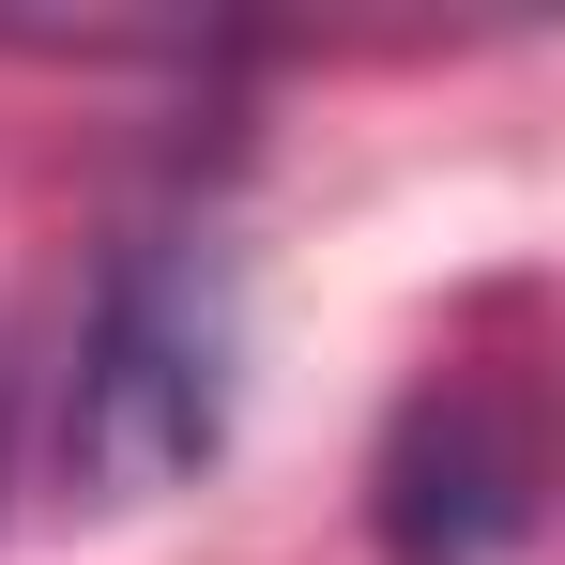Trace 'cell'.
<instances>
[{"instance_id": "1", "label": "cell", "mask_w": 565, "mask_h": 565, "mask_svg": "<svg viewBox=\"0 0 565 565\" xmlns=\"http://www.w3.org/2000/svg\"><path fill=\"white\" fill-rule=\"evenodd\" d=\"M230 382H245V306L214 245H138L77 321V382H62V504L138 520L214 473L230 444Z\"/></svg>"}, {"instance_id": "2", "label": "cell", "mask_w": 565, "mask_h": 565, "mask_svg": "<svg viewBox=\"0 0 565 565\" xmlns=\"http://www.w3.org/2000/svg\"><path fill=\"white\" fill-rule=\"evenodd\" d=\"M382 535L397 565H489L520 535V444L473 428V397H413V428L382 459Z\"/></svg>"}]
</instances>
